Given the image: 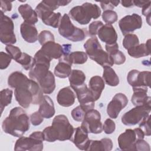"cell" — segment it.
<instances>
[{
    "label": "cell",
    "instance_id": "1",
    "mask_svg": "<svg viewBox=\"0 0 151 151\" xmlns=\"http://www.w3.org/2000/svg\"><path fill=\"white\" fill-rule=\"evenodd\" d=\"M9 86L15 89L16 100L23 108L31 104H40L43 99V91L38 83L28 78L20 71H15L8 77Z\"/></svg>",
    "mask_w": 151,
    "mask_h": 151
},
{
    "label": "cell",
    "instance_id": "2",
    "mask_svg": "<svg viewBox=\"0 0 151 151\" xmlns=\"http://www.w3.org/2000/svg\"><path fill=\"white\" fill-rule=\"evenodd\" d=\"M2 128L5 133L20 137L29 129V117L21 107H14L4 120Z\"/></svg>",
    "mask_w": 151,
    "mask_h": 151
},
{
    "label": "cell",
    "instance_id": "3",
    "mask_svg": "<svg viewBox=\"0 0 151 151\" xmlns=\"http://www.w3.org/2000/svg\"><path fill=\"white\" fill-rule=\"evenodd\" d=\"M71 1H42L36 6L35 11L37 15L46 25L53 28L58 27L61 15L60 12H54L60 6L67 5Z\"/></svg>",
    "mask_w": 151,
    "mask_h": 151
},
{
    "label": "cell",
    "instance_id": "4",
    "mask_svg": "<svg viewBox=\"0 0 151 151\" xmlns=\"http://www.w3.org/2000/svg\"><path fill=\"white\" fill-rule=\"evenodd\" d=\"M84 48L87 55L103 67H111L114 64L111 57L103 50L96 36L87 40L84 44Z\"/></svg>",
    "mask_w": 151,
    "mask_h": 151
},
{
    "label": "cell",
    "instance_id": "5",
    "mask_svg": "<svg viewBox=\"0 0 151 151\" xmlns=\"http://www.w3.org/2000/svg\"><path fill=\"white\" fill-rule=\"evenodd\" d=\"M101 15V9L96 4L85 2L81 6L73 7L69 11V15L81 25H86L91 18L97 19Z\"/></svg>",
    "mask_w": 151,
    "mask_h": 151
},
{
    "label": "cell",
    "instance_id": "6",
    "mask_svg": "<svg viewBox=\"0 0 151 151\" xmlns=\"http://www.w3.org/2000/svg\"><path fill=\"white\" fill-rule=\"evenodd\" d=\"M58 32L64 38L73 42L81 41L86 37V31L75 27L67 14H64L61 18L58 26Z\"/></svg>",
    "mask_w": 151,
    "mask_h": 151
},
{
    "label": "cell",
    "instance_id": "7",
    "mask_svg": "<svg viewBox=\"0 0 151 151\" xmlns=\"http://www.w3.org/2000/svg\"><path fill=\"white\" fill-rule=\"evenodd\" d=\"M43 133L34 132L29 137H20L15 144L14 150L16 151H41L43 149Z\"/></svg>",
    "mask_w": 151,
    "mask_h": 151
},
{
    "label": "cell",
    "instance_id": "8",
    "mask_svg": "<svg viewBox=\"0 0 151 151\" xmlns=\"http://www.w3.org/2000/svg\"><path fill=\"white\" fill-rule=\"evenodd\" d=\"M151 110L150 100L145 104L137 106L129 111L125 113L122 117V122L126 126H133L139 124L145 118L149 115Z\"/></svg>",
    "mask_w": 151,
    "mask_h": 151
},
{
    "label": "cell",
    "instance_id": "9",
    "mask_svg": "<svg viewBox=\"0 0 151 151\" xmlns=\"http://www.w3.org/2000/svg\"><path fill=\"white\" fill-rule=\"evenodd\" d=\"M145 134L139 128L126 129L118 137L117 141L120 149L123 150H134V145L137 140L143 139Z\"/></svg>",
    "mask_w": 151,
    "mask_h": 151
},
{
    "label": "cell",
    "instance_id": "10",
    "mask_svg": "<svg viewBox=\"0 0 151 151\" xmlns=\"http://www.w3.org/2000/svg\"><path fill=\"white\" fill-rule=\"evenodd\" d=\"M51 126L57 133L58 140H70L74 132L75 129L70 123L67 117L63 114L56 116L53 119Z\"/></svg>",
    "mask_w": 151,
    "mask_h": 151
},
{
    "label": "cell",
    "instance_id": "11",
    "mask_svg": "<svg viewBox=\"0 0 151 151\" xmlns=\"http://www.w3.org/2000/svg\"><path fill=\"white\" fill-rule=\"evenodd\" d=\"M14 25L12 20L1 11L0 15V40L6 45L17 42L14 34Z\"/></svg>",
    "mask_w": 151,
    "mask_h": 151
},
{
    "label": "cell",
    "instance_id": "12",
    "mask_svg": "<svg viewBox=\"0 0 151 151\" xmlns=\"http://www.w3.org/2000/svg\"><path fill=\"white\" fill-rule=\"evenodd\" d=\"M100 120L101 115L100 112L94 109H91L86 113L82 121L81 126L88 133H100L103 130V126Z\"/></svg>",
    "mask_w": 151,
    "mask_h": 151
},
{
    "label": "cell",
    "instance_id": "13",
    "mask_svg": "<svg viewBox=\"0 0 151 151\" xmlns=\"http://www.w3.org/2000/svg\"><path fill=\"white\" fill-rule=\"evenodd\" d=\"M150 71H139L137 70H130L127 76L128 83L133 88L150 87Z\"/></svg>",
    "mask_w": 151,
    "mask_h": 151
},
{
    "label": "cell",
    "instance_id": "14",
    "mask_svg": "<svg viewBox=\"0 0 151 151\" xmlns=\"http://www.w3.org/2000/svg\"><path fill=\"white\" fill-rule=\"evenodd\" d=\"M119 25L123 35H126L140 29L142 26V19L139 15L133 14L122 18L119 22Z\"/></svg>",
    "mask_w": 151,
    "mask_h": 151
},
{
    "label": "cell",
    "instance_id": "15",
    "mask_svg": "<svg viewBox=\"0 0 151 151\" xmlns=\"http://www.w3.org/2000/svg\"><path fill=\"white\" fill-rule=\"evenodd\" d=\"M73 89L76 92L80 106L85 109L87 112L94 109L95 100L91 92L85 83L80 86L74 87Z\"/></svg>",
    "mask_w": 151,
    "mask_h": 151
},
{
    "label": "cell",
    "instance_id": "16",
    "mask_svg": "<svg viewBox=\"0 0 151 151\" xmlns=\"http://www.w3.org/2000/svg\"><path fill=\"white\" fill-rule=\"evenodd\" d=\"M128 103V99L125 94L119 93L115 94L107 106V113L112 119H116L120 112Z\"/></svg>",
    "mask_w": 151,
    "mask_h": 151
},
{
    "label": "cell",
    "instance_id": "17",
    "mask_svg": "<svg viewBox=\"0 0 151 151\" xmlns=\"http://www.w3.org/2000/svg\"><path fill=\"white\" fill-rule=\"evenodd\" d=\"M74 136H72L70 140H71L79 149L86 150L90 142L88 132L81 126L74 129Z\"/></svg>",
    "mask_w": 151,
    "mask_h": 151
},
{
    "label": "cell",
    "instance_id": "18",
    "mask_svg": "<svg viewBox=\"0 0 151 151\" xmlns=\"http://www.w3.org/2000/svg\"><path fill=\"white\" fill-rule=\"evenodd\" d=\"M97 34L100 40L106 44H113L117 42V35L111 25H103L99 30Z\"/></svg>",
    "mask_w": 151,
    "mask_h": 151
},
{
    "label": "cell",
    "instance_id": "19",
    "mask_svg": "<svg viewBox=\"0 0 151 151\" xmlns=\"http://www.w3.org/2000/svg\"><path fill=\"white\" fill-rule=\"evenodd\" d=\"M45 55L50 59H60L63 55V47L55 41L45 43L40 49Z\"/></svg>",
    "mask_w": 151,
    "mask_h": 151
},
{
    "label": "cell",
    "instance_id": "20",
    "mask_svg": "<svg viewBox=\"0 0 151 151\" xmlns=\"http://www.w3.org/2000/svg\"><path fill=\"white\" fill-rule=\"evenodd\" d=\"M58 103L63 107H70L75 101V94L70 87H66L61 88L57 96Z\"/></svg>",
    "mask_w": 151,
    "mask_h": 151
},
{
    "label": "cell",
    "instance_id": "21",
    "mask_svg": "<svg viewBox=\"0 0 151 151\" xmlns=\"http://www.w3.org/2000/svg\"><path fill=\"white\" fill-rule=\"evenodd\" d=\"M20 32L23 39L28 43H34L38 40V31L33 24L24 21L21 25Z\"/></svg>",
    "mask_w": 151,
    "mask_h": 151
},
{
    "label": "cell",
    "instance_id": "22",
    "mask_svg": "<svg viewBox=\"0 0 151 151\" xmlns=\"http://www.w3.org/2000/svg\"><path fill=\"white\" fill-rule=\"evenodd\" d=\"M38 112L45 119H50L54 116L55 112L54 105L52 100L49 96L47 95L44 96L40 104Z\"/></svg>",
    "mask_w": 151,
    "mask_h": 151
},
{
    "label": "cell",
    "instance_id": "23",
    "mask_svg": "<svg viewBox=\"0 0 151 151\" xmlns=\"http://www.w3.org/2000/svg\"><path fill=\"white\" fill-rule=\"evenodd\" d=\"M38 84L41 87L44 93L49 94L52 93L55 88V77L52 73L48 71L47 74L40 78L38 81Z\"/></svg>",
    "mask_w": 151,
    "mask_h": 151
},
{
    "label": "cell",
    "instance_id": "24",
    "mask_svg": "<svg viewBox=\"0 0 151 151\" xmlns=\"http://www.w3.org/2000/svg\"><path fill=\"white\" fill-rule=\"evenodd\" d=\"M88 86V88L91 92L95 101L97 100L100 97L101 94L105 87L103 78L99 76L92 77L89 81Z\"/></svg>",
    "mask_w": 151,
    "mask_h": 151
},
{
    "label": "cell",
    "instance_id": "25",
    "mask_svg": "<svg viewBox=\"0 0 151 151\" xmlns=\"http://www.w3.org/2000/svg\"><path fill=\"white\" fill-rule=\"evenodd\" d=\"M18 10L24 19V22L33 25L38 22L37 14L29 5L27 4L21 5Z\"/></svg>",
    "mask_w": 151,
    "mask_h": 151
},
{
    "label": "cell",
    "instance_id": "26",
    "mask_svg": "<svg viewBox=\"0 0 151 151\" xmlns=\"http://www.w3.org/2000/svg\"><path fill=\"white\" fill-rule=\"evenodd\" d=\"M133 94L132 95L131 101L134 106H140L145 104L150 100V96H147V88L138 87L133 88Z\"/></svg>",
    "mask_w": 151,
    "mask_h": 151
},
{
    "label": "cell",
    "instance_id": "27",
    "mask_svg": "<svg viewBox=\"0 0 151 151\" xmlns=\"http://www.w3.org/2000/svg\"><path fill=\"white\" fill-rule=\"evenodd\" d=\"M113 148L112 140L109 138L101 139L100 140H90L86 150L110 151Z\"/></svg>",
    "mask_w": 151,
    "mask_h": 151
},
{
    "label": "cell",
    "instance_id": "28",
    "mask_svg": "<svg viewBox=\"0 0 151 151\" xmlns=\"http://www.w3.org/2000/svg\"><path fill=\"white\" fill-rule=\"evenodd\" d=\"M150 40H148L145 44H140L127 50L128 54L132 57L136 58L149 55L150 54Z\"/></svg>",
    "mask_w": 151,
    "mask_h": 151
},
{
    "label": "cell",
    "instance_id": "29",
    "mask_svg": "<svg viewBox=\"0 0 151 151\" xmlns=\"http://www.w3.org/2000/svg\"><path fill=\"white\" fill-rule=\"evenodd\" d=\"M71 65L65 60L59 59L58 63L54 68V74L61 78L68 77L72 71Z\"/></svg>",
    "mask_w": 151,
    "mask_h": 151
},
{
    "label": "cell",
    "instance_id": "30",
    "mask_svg": "<svg viewBox=\"0 0 151 151\" xmlns=\"http://www.w3.org/2000/svg\"><path fill=\"white\" fill-rule=\"evenodd\" d=\"M103 79L110 86L114 87L119 84V77L111 67H103Z\"/></svg>",
    "mask_w": 151,
    "mask_h": 151
},
{
    "label": "cell",
    "instance_id": "31",
    "mask_svg": "<svg viewBox=\"0 0 151 151\" xmlns=\"http://www.w3.org/2000/svg\"><path fill=\"white\" fill-rule=\"evenodd\" d=\"M68 79L70 86L72 88L80 86L84 84L86 80L85 74L80 70H73L71 71Z\"/></svg>",
    "mask_w": 151,
    "mask_h": 151
},
{
    "label": "cell",
    "instance_id": "32",
    "mask_svg": "<svg viewBox=\"0 0 151 151\" xmlns=\"http://www.w3.org/2000/svg\"><path fill=\"white\" fill-rule=\"evenodd\" d=\"M13 91L9 88L3 89L0 92V108L1 114L4 108L8 106L12 101Z\"/></svg>",
    "mask_w": 151,
    "mask_h": 151
},
{
    "label": "cell",
    "instance_id": "33",
    "mask_svg": "<svg viewBox=\"0 0 151 151\" xmlns=\"http://www.w3.org/2000/svg\"><path fill=\"white\" fill-rule=\"evenodd\" d=\"M68 58L71 64H82L87 61V55L83 51H74L70 53Z\"/></svg>",
    "mask_w": 151,
    "mask_h": 151
},
{
    "label": "cell",
    "instance_id": "34",
    "mask_svg": "<svg viewBox=\"0 0 151 151\" xmlns=\"http://www.w3.org/2000/svg\"><path fill=\"white\" fill-rule=\"evenodd\" d=\"M26 70H30L34 65V59L25 52H22L21 57L16 61Z\"/></svg>",
    "mask_w": 151,
    "mask_h": 151
},
{
    "label": "cell",
    "instance_id": "35",
    "mask_svg": "<svg viewBox=\"0 0 151 151\" xmlns=\"http://www.w3.org/2000/svg\"><path fill=\"white\" fill-rule=\"evenodd\" d=\"M139 44L137 36L133 34H128L125 35L123 40V45L127 50Z\"/></svg>",
    "mask_w": 151,
    "mask_h": 151
},
{
    "label": "cell",
    "instance_id": "36",
    "mask_svg": "<svg viewBox=\"0 0 151 151\" xmlns=\"http://www.w3.org/2000/svg\"><path fill=\"white\" fill-rule=\"evenodd\" d=\"M44 140L49 142H54L58 140L57 133L54 128L51 126L45 127L42 131Z\"/></svg>",
    "mask_w": 151,
    "mask_h": 151
},
{
    "label": "cell",
    "instance_id": "37",
    "mask_svg": "<svg viewBox=\"0 0 151 151\" xmlns=\"http://www.w3.org/2000/svg\"><path fill=\"white\" fill-rule=\"evenodd\" d=\"M102 19L106 24H112L116 22L118 19L117 13L113 10L104 11L102 14Z\"/></svg>",
    "mask_w": 151,
    "mask_h": 151
},
{
    "label": "cell",
    "instance_id": "38",
    "mask_svg": "<svg viewBox=\"0 0 151 151\" xmlns=\"http://www.w3.org/2000/svg\"><path fill=\"white\" fill-rule=\"evenodd\" d=\"M38 40L41 46L46 42L50 41H55L54 35L50 31L47 30L41 31L38 35Z\"/></svg>",
    "mask_w": 151,
    "mask_h": 151
},
{
    "label": "cell",
    "instance_id": "39",
    "mask_svg": "<svg viewBox=\"0 0 151 151\" xmlns=\"http://www.w3.org/2000/svg\"><path fill=\"white\" fill-rule=\"evenodd\" d=\"M87 111L80 105L71 111V116L77 122H82Z\"/></svg>",
    "mask_w": 151,
    "mask_h": 151
},
{
    "label": "cell",
    "instance_id": "40",
    "mask_svg": "<svg viewBox=\"0 0 151 151\" xmlns=\"http://www.w3.org/2000/svg\"><path fill=\"white\" fill-rule=\"evenodd\" d=\"M5 50L7 51L8 54L11 57L12 59L15 61H17L21 57L22 53L21 52V50L18 47L14 46L12 45H6Z\"/></svg>",
    "mask_w": 151,
    "mask_h": 151
},
{
    "label": "cell",
    "instance_id": "41",
    "mask_svg": "<svg viewBox=\"0 0 151 151\" xmlns=\"http://www.w3.org/2000/svg\"><path fill=\"white\" fill-rule=\"evenodd\" d=\"M150 120V116L149 115L139 123V127L142 130L145 135H146L147 136H149L151 134Z\"/></svg>",
    "mask_w": 151,
    "mask_h": 151
},
{
    "label": "cell",
    "instance_id": "42",
    "mask_svg": "<svg viewBox=\"0 0 151 151\" xmlns=\"http://www.w3.org/2000/svg\"><path fill=\"white\" fill-rule=\"evenodd\" d=\"M11 60L12 58L8 54L1 51L0 52V69L6 68L11 63Z\"/></svg>",
    "mask_w": 151,
    "mask_h": 151
},
{
    "label": "cell",
    "instance_id": "43",
    "mask_svg": "<svg viewBox=\"0 0 151 151\" xmlns=\"http://www.w3.org/2000/svg\"><path fill=\"white\" fill-rule=\"evenodd\" d=\"M103 25V24L100 21H96L92 22L88 26V32L91 36H95L100 28Z\"/></svg>",
    "mask_w": 151,
    "mask_h": 151
},
{
    "label": "cell",
    "instance_id": "44",
    "mask_svg": "<svg viewBox=\"0 0 151 151\" xmlns=\"http://www.w3.org/2000/svg\"><path fill=\"white\" fill-rule=\"evenodd\" d=\"M113 60L114 64L120 65L123 64L126 61V57L124 54L119 50L110 55Z\"/></svg>",
    "mask_w": 151,
    "mask_h": 151
},
{
    "label": "cell",
    "instance_id": "45",
    "mask_svg": "<svg viewBox=\"0 0 151 151\" xmlns=\"http://www.w3.org/2000/svg\"><path fill=\"white\" fill-rule=\"evenodd\" d=\"M116 129L115 123L110 119H107L105 120L103 126V130L106 134H111Z\"/></svg>",
    "mask_w": 151,
    "mask_h": 151
},
{
    "label": "cell",
    "instance_id": "46",
    "mask_svg": "<svg viewBox=\"0 0 151 151\" xmlns=\"http://www.w3.org/2000/svg\"><path fill=\"white\" fill-rule=\"evenodd\" d=\"M150 148L149 143L143 139L137 140L134 145V150L137 151H150Z\"/></svg>",
    "mask_w": 151,
    "mask_h": 151
},
{
    "label": "cell",
    "instance_id": "47",
    "mask_svg": "<svg viewBox=\"0 0 151 151\" xmlns=\"http://www.w3.org/2000/svg\"><path fill=\"white\" fill-rule=\"evenodd\" d=\"M43 118L44 117L40 114L38 111H35L30 116L31 123L34 126L40 125L43 122Z\"/></svg>",
    "mask_w": 151,
    "mask_h": 151
},
{
    "label": "cell",
    "instance_id": "48",
    "mask_svg": "<svg viewBox=\"0 0 151 151\" xmlns=\"http://www.w3.org/2000/svg\"><path fill=\"white\" fill-rule=\"evenodd\" d=\"M100 5L102 9L104 11L111 10L115 6H117L120 3L119 1H104L100 2Z\"/></svg>",
    "mask_w": 151,
    "mask_h": 151
},
{
    "label": "cell",
    "instance_id": "49",
    "mask_svg": "<svg viewBox=\"0 0 151 151\" xmlns=\"http://www.w3.org/2000/svg\"><path fill=\"white\" fill-rule=\"evenodd\" d=\"M150 4L151 1H149L145 6L142 7V14L146 17V21L149 25H150Z\"/></svg>",
    "mask_w": 151,
    "mask_h": 151
},
{
    "label": "cell",
    "instance_id": "50",
    "mask_svg": "<svg viewBox=\"0 0 151 151\" xmlns=\"http://www.w3.org/2000/svg\"><path fill=\"white\" fill-rule=\"evenodd\" d=\"M0 6H1V11L4 13L6 11H10L12 9V1H0Z\"/></svg>",
    "mask_w": 151,
    "mask_h": 151
},
{
    "label": "cell",
    "instance_id": "51",
    "mask_svg": "<svg viewBox=\"0 0 151 151\" xmlns=\"http://www.w3.org/2000/svg\"><path fill=\"white\" fill-rule=\"evenodd\" d=\"M106 50L107 52L111 55L114 52L119 50V45L117 42L113 44H106Z\"/></svg>",
    "mask_w": 151,
    "mask_h": 151
},
{
    "label": "cell",
    "instance_id": "52",
    "mask_svg": "<svg viewBox=\"0 0 151 151\" xmlns=\"http://www.w3.org/2000/svg\"><path fill=\"white\" fill-rule=\"evenodd\" d=\"M149 1H139V0H137V1H133V5L134 6H138L139 8H142L143 6H145Z\"/></svg>",
    "mask_w": 151,
    "mask_h": 151
},
{
    "label": "cell",
    "instance_id": "53",
    "mask_svg": "<svg viewBox=\"0 0 151 151\" xmlns=\"http://www.w3.org/2000/svg\"><path fill=\"white\" fill-rule=\"evenodd\" d=\"M121 4L122 6L126 8H130L134 6L133 1H121Z\"/></svg>",
    "mask_w": 151,
    "mask_h": 151
}]
</instances>
